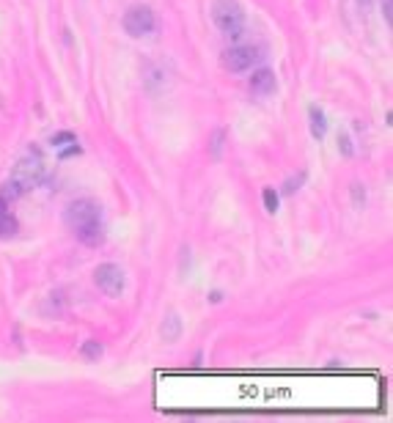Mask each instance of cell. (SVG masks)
Instances as JSON below:
<instances>
[{
    "label": "cell",
    "mask_w": 393,
    "mask_h": 423,
    "mask_svg": "<svg viewBox=\"0 0 393 423\" xmlns=\"http://www.w3.org/2000/svg\"><path fill=\"white\" fill-rule=\"evenodd\" d=\"M357 6H360V8H369V6H371V0H357Z\"/></svg>",
    "instance_id": "cell-19"
},
{
    "label": "cell",
    "mask_w": 393,
    "mask_h": 423,
    "mask_svg": "<svg viewBox=\"0 0 393 423\" xmlns=\"http://www.w3.org/2000/svg\"><path fill=\"white\" fill-rule=\"evenodd\" d=\"M17 217H11L8 212L6 215H0V239H6V236H14L17 234Z\"/></svg>",
    "instance_id": "cell-12"
},
{
    "label": "cell",
    "mask_w": 393,
    "mask_h": 423,
    "mask_svg": "<svg viewBox=\"0 0 393 423\" xmlns=\"http://www.w3.org/2000/svg\"><path fill=\"white\" fill-rule=\"evenodd\" d=\"M275 91V75L269 72V69H259V72H253V77H251V94L256 96H267Z\"/></svg>",
    "instance_id": "cell-8"
},
{
    "label": "cell",
    "mask_w": 393,
    "mask_h": 423,
    "mask_svg": "<svg viewBox=\"0 0 393 423\" xmlns=\"http://www.w3.org/2000/svg\"><path fill=\"white\" fill-rule=\"evenodd\" d=\"M94 283H96L107 297H119V294L124 291V286H127V278H124V272H121L119 264H99V267L94 270Z\"/></svg>",
    "instance_id": "cell-3"
},
{
    "label": "cell",
    "mask_w": 393,
    "mask_h": 423,
    "mask_svg": "<svg viewBox=\"0 0 393 423\" xmlns=\"http://www.w3.org/2000/svg\"><path fill=\"white\" fill-rule=\"evenodd\" d=\"M64 143H75V135H72V132H58V135L52 138V146H64Z\"/></svg>",
    "instance_id": "cell-15"
},
{
    "label": "cell",
    "mask_w": 393,
    "mask_h": 423,
    "mask_svg": "<svg viewBox=\"0 0 393 423\" xmlns=\"http://www.w3.org/2000/svg\"><path fill=\"white\" fill-rule=\"evenodd\" d=\"M154 25H157V20H154V11L149 6H132L124 14V31L130 36H146L154 31Z\"/></svg>",
    "instance_id": "cell-5"
},
{
    "label": "cell",
    "mask_w": 393,
    "mask_h": 423,
    "mask_svg": "<svg viewBox=\"0 0 393 423\" xmlns=\"http://www.w3.org/2000/svg\"><path fill=\"white\" fill-rule=\"evenodd\" d=\"M259 61H262L259 47H251V45H237V47L223 52V66H225L228 72H248V69L256 66Z\"/></svg>",
    "instance_id": "cell-4"
},
{
    "label": "cell",
    "mask_w": 393,
    "mask_h": 423,
    "mask_svg": "<svg viewBox=\"0 0 393 423\" xmlns=\"http://www.w3.org/2000/svg\"><path fill=\"white\" fill-rule=\"evenodd\" d=\"M75 236H77L83 245H88V247H99V245L105 242V226H102V220L77 226V229H75Z\"/></svg>",
    "instance_id": "cell-7"
},
{
    "label": "cell",
    "mask_w": 393,
    "mask_h": 423,
    "mask_svg": "<svg viewBox=\"0 0 393 423\" xmlns=\"http://www.w3.org/2000/svg\"><path fill=\"white\" fill-rule=\"evenodd\" d=\"M42 176H44L42 151H39V148H31V151H28V154L14 165V176H11V182L22 190V192H28V190H34L39 182H42Z\"/></svg>",
    "instance_id": "cell-2"
},
{
    "label": "cell",
    "mask_w": 393,
    "mask_h": 423,
    "mask_svg": "<svg viewBox=\"0 0 393 423\" xmlns=\"http://www.w3.org/2000/svg\"><path fill=\"white\" fill-rule=\"evenodd\" d=\"M308 118H311V135H313L316 141H322L325 132H327V118H325V113L313 105V107L308 110Z\"/></svg>",
    "instance_id": "cell-9"
},
{
    "label": "cell",
    "mask_w": 393,
    "mask_h": 423,
    "mask_svg": "<svg viewBox=\"0 0 393 423\" xmlns=\"http://www.w3.org/2000/svg\"><path fill=\"white\" fill-rule=\"evenodd\" d=\"M264 206H267V212H269V215H275V212H278V195H275V190L272 187L264 190Z\"/></svg>",
    "instance_id": "cell-13"
},
{
    "label": "cell",
    "mask_w": 393,
    "mask_h": 423,
    "mask_svg": "<svg viewBox=\"0 0 393 423\" xmlns=\"http://www.w3.org/2000/svg\"><path fill=\"white\" fill-rule=\"evenodd\" d=\"M6 212H8V201L0 195V215H6Z\"/></svg>",
    "instance_id": "cell-18"
},
{
    "label": "cell",
    "mask_w": 393,
    "mask_h": 423,
    "mask_svg": "<svg viewBox=\"0 0 393 423\" xmlns=\"http://www.w3.org/2000/svg\"><path fill=\"white\" fill-rule=\"evenodd\" d=\"M383 17H385V22L391 25L393 22V0H383Z\"/></svg>",
    "instance_id": "cell-16"
},
{
    "label": "cell",
    "mask_w": 393,
    "mask_h": 423,
    "mask_svg": "<svg viewBox=\"0 0 393 423\" xmlns=\"http://www.w3.org/2000/svg\"><path fill=\"white\" fill-rule=\"evenodd\" d=\"M303 182H306V174H297V179H289V182L283 185V190H281V192H283V195H292V192H297V190H300V185H303Z\"/></svg>",
    "instance_id": "cell-14"
},
{
    "label": "cell",
    "mask_w": 393,
    "mask_h": 423,
    "mask_svg": "<svg viewBox=\"0 0 393 423\" xmlns=\"http://www.w3.org/2000/svg\"><path fill=\"white\" fill-rule=\"evenodd\" d=\"M160 335H163V341H179V335H181V319H179L176 314H168V316L163 319Z\"/></svg>",
    "instance_id": "cell-10"
},
{
    "label": "cell",
    "mask_w": 393,
    "mask_h": 423,
    "mask_svg": "<svg viewBox=\"0 0 393 423\" xmlns=\"http://www.w3.org/2000/svg\"><path fill=\"white\" fill-rule=\"evenodd\" d=\"M102 355H105V346H102L99 341H94V338H91V341H86V344L80 346V357H83V360H88V363H96Z\"/></svg>",
    "instance_id": "cell-11"
},
{
    "label": "cell",
    "mask_w": 393,
    "mask_h": 423,
    "mask_svg": "<svg viewBox=\"0 0 393 423\" xmlns=\"http://www.w3.org/2000/svg\"><path fill=\"white\" fill-rule=\"evenodd\" d=\"M212 22L218 25L220 33L239 39L242 28H245V11L237 0H215L212 3Z\"/></svg>",
    "instance_id": "cell-1"
},
{
    "label": "cell",
    "mask_w": 393,
    "mask_h": 423,
    "mask_svg": "<svg viewBox=\"0 0 393 423\" xmlns=\"http://www.w3.org/2000/svg\"><path fill=\"white\" fill-rule=\"evenodd\" d=\"M94 220H102V209H99V203L96 201H75V203H69V209H66V223L72 226V229H77V226H86V223H94Z\"/></svg>",
    "instance_id": "cell-6"
},
{
    "label": "cell",
    "mask_w": 393,
    "mask_h": 423,
    "mask_svg": "<svg viewBox=\"0 0 393 423\" xmlns=\"http://www.w3.org/2000/svg\"><path fill=\"white\" fill-rule=\"evenodd\" d=\"M341 151H344L347 157L352 154V143H350V138H347V135H341Z\"/></svg>",
    "instance_id": "cell-17"
}]
</instances>
